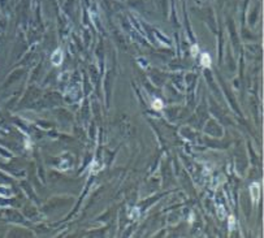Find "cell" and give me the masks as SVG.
Masks as SVG:
<instances>
[{
	"mask_svg": "<svg viewBox=\"0 0 264 238\" xmlns=\"http://www.w3.org/2000/svg\"><path fill=\"white\" fill-rule=\"evenodd\" d=\"M250 194H251L252 202L256 203V202L259 200V198H260V186H259V184H256V182L251 184V186H250Z\"/></svg>",
	"mask_w": 264,
	"mask_h": 238,
	"instance_id": "1",
	"label": "cell"
},
{
	"mask_svg": "<svg viewBox=\"0 0 264 238\" xmlns=\"http://www.w3.org/2000/svg\"><path fill=\"white\" fill-rule=\"evenodd\" d=\"M51 60H52V64H53V65H56V66L60 65V64L63 63V52H61V50H56V51L52 53Z\"/></svg>",
	"mask_w": 264,
	"mask_h": 238,
	"instance_id": "2",
	"label": "cell"
},
{
	"mask_svg": "<svg viewBox=\"0 0 264 238\" xmlns=\"http://www.w3.org/2000/svg\"><path fill=\"white\" fill-rule=\"evenodd\" d=\"M200 63L203 66H206V68H210L211 66V56L208 53H202L200 56Z\"/></svg>",
	"mask_w": 264,
	"mask_h": 238,
	"instance_id": "3",
	"label": "cell"
},
{
	"mask_svg": "<svg viewBox=\"0 0 264 238\" xmlns=\"http://www.w3.org/2000/svg\"><path fill=\"white\" fill-rule=\"evenodd\" d=\"M152 107L156 109V111H160L161 108H163V102H161L160 99H155L152 102Z\"/></svg>",
	"mask_w": 264,
	"mask_h": 238,
	"instance_id": "4",
	"label": "cell"
},
{
	"mask_svg": "<svg viewBox=\"0 0 264 238\" xmlns=\"http://www.w3.org/2000/svg\"><path fill=\"white\" fill-rule=\"evenodd\" d=\"M217 213H219V217H220V219H224V217H225V209H224L223 206H220V207H219Z\"/></svg>",
	"mask_w": 264,
	"mask_h": 238,
	"instance_id": "5",
	"label": "cell"
},
{
	"mask_svg": "<svg viewBox=\"0 0 264 238\" xmlns=\"http://www.w3.org/2000/svg\"><path fill=\"white\" fill-rule=\"evenodd\" d=\"M234 225H236V219L233 216H229V229L233 230L234 229Z\"/></svg>",
	"mask_w": 264,
	"mask_h": 238,
	"instance_id": "6",
	"label": "cell"
},
{
	"mask_svg": "<svg viewBox=\"0 0 264 238\" xmlns=\"http://www.w3.org/2000/svg\"><path fill=\"white\" fill-rule=\"evenodd\" d=\"M138 217H139V211H138V208H134L130 213V219H138Z\"/></svg>",
	"mask_w": 264,
	"mask_h": 238,
	"instance_id": "7",
	"label": "cell"
},
{
	"mask_svg": "<svg viewBox=\"0 0 264 238\" xmlns=\"http://www.w3.org/2000/svg\"><path fill=\"white\" fill-rule=\"evenodd\" d=\"M197 52H198V47H197V46H193V47H191V55H193V56H197Z\"/></svg>",
	"mask_w": 264,
	"mask_h": 238,
	"instance_id": "8",
	"label": "cell"
}]
</instances>
